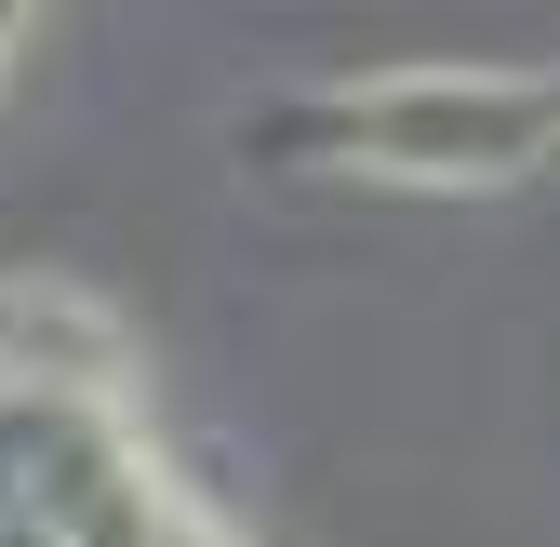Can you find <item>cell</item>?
<instances>
[{
	"label": "cell",
	"mask_w": 560,
	"mask_h": 547,
	"mask_svg": "<svg viewBox=\"0 0 560 547\" xmlns=\"http://www.w3.org/2000/svg\"><path fill=\"white\" fill-rule=\"evenodd\" d=\"M14 54H27V27H14V14H0V67H14Z\"/></svg>",
	"instance_id": "cell-1"
}]
</instances>
